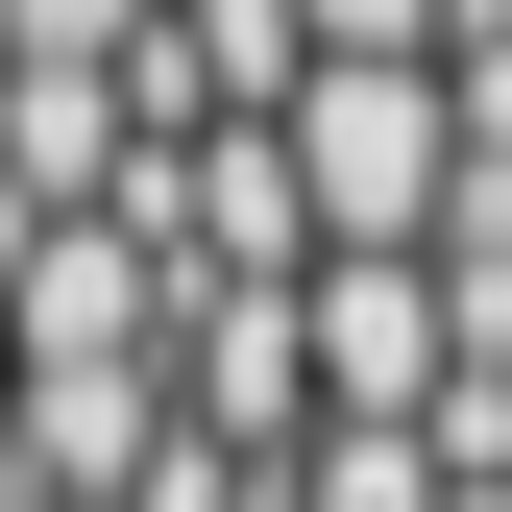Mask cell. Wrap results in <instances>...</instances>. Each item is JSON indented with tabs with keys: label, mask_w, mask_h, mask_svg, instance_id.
I'll use <instances>...</instances> for the list:
<instances>
[{
	"label": "cell",
	"mask_w": 512,
	"mask_h": 512,
	"mask_svg": "<svg viewBox=\"0 0 512 512\" xmlns=\"http://www.w3.org/2000/svg\"><path fill=\"white\" fill-rule=\"evenodd\" d=\"M293 196H317V244H439L464 220V74H439V49H317Z\"/></svg>",
	"instance_id": "cell-1"
},
{
	"label": "cell",
	"mask_w": 512,
	"mask_h": 512,
	"mask_svg": "<svg viewBox=\"0 0 512 512\" xmlns=\"http://www.w3.org/2000/svg\"><path fill=\"white\" fill-rule=\"evenodd\" d=\"M196 342V269L147 220H25L0 244V366H171Z\"/></svg>",
	"instance_id": "cell-2"
},
{
	"label": "cell",
	"mask_w": 512,
	"mask_h": 512,
	"mask_svg": "<svg viewBox=\"0 0 512 512\" xmlns=\"http://www.w3.org/2000/svg\"><path fill=\"white\" fill-rule=\"evenodd\" d=\"M439 391H464L439 244H342V269H317V439H342V415H415V439H439Z\"/></svg>",
	"instance_id": "cell-3"
},
{
	"label": "cell",
	"mask_w": 512,
	"mask_h": 512,
	"mask_svg": "<svg viewBox=\"0 0 512 512\" xmlns=\"http://www.w3.org/2000/svg\"><path fill=\"white\" fill-rule=\"evenodd\" d=\"M171 391H196V415L244 439V464H317V269H293V293H196Z\"/></svg>",
	"instance_id": "cell-4"
},
{
	"label": "cell",
	"mask_w": 512,
	"mask_h": 512,
	"mask_svg": "<svg viewBox=\"0 0 512 512\" xmlns=\"http://www.w3.org/2000/svg\"><path fill=\"white\" fill-rule=\"evenodd\" d=\"M293 488H317V512H464V464H439L415 415H342V439H317Z\"/></svg>",
	"instance_id": "cell-5"
},
{
	"label": "cell",
	"mask_w": 512,
	"mask_h": 512,
	"mask_svg": "<svg viewBox=\"0 0 512 512\" xmlns=\"http://www.w3.org/2000/svg\"><path fill=\"white\" fill-rule=\"evenodd\" d=\"M171 0H0V49H74V74H147Z\"/></svg>",
	"instance_id": "cell-6"
},
{
	"label": "cell",
	"mask_w": 512,
	"mask_h": 512,
	"mask_svg": "<svg viewBox=\"0 0 512 512\" xmlns=\"http://www.w3.org/2000/svg\"><path fill=\"white\" fill-rule=\"evenodd\" d=\"M293 25H317V49H439L464 0H293Z\"/></svg>",
	"instance_id": "cell-7"
}]
</instances>
